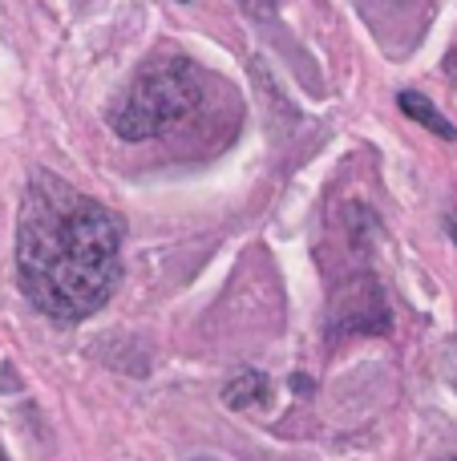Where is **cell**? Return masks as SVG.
I'll return each mask as SVG.
<instances>
[{"label":"cell","mask_w":457,"mask_h":461,"mask_svg":"<svg viewBox=\"0 0 457 461\" xmlns=\"http://www.w3.org/2000/svg\"><path fill=\"white\" fill-rule=\"evenodd\" d=\"M16 279L37 312L61 324L94 316L121 279V223L65 178L37 170L16 219Z\"/></svg>","instance_id":"cell-1"},{"label":"cell","mask_w":457,"mask_h":461,"mask_svg":"<svg viewBox=\"0 0 457 461\" xmlns=\"http://www.w3.org/2000/svg\"><path fill=\"white\" fill-rule=\"evenodd\" d=\"M202 102V77L183 53H154L110 105V130L121 142H150Z\"/></svg>","instance_id":"cell-2"},{"label":"cell","mask_w":457,"mask_h":461,"mask_svg":"<svg viewBox=\"0 0 457 461\" xmlns=\"http://www.w3.org/2000/svg\"><path fill=\"white\" fill-rule=\"evenodd\" d=\"M356 8L389 53H405L429 21V0H356Z\"/></svg>","instance_id":"cell-3"},{"label":"cell","mask_w":457,"mask_h":461,"mask_svg":"<svg viewBox=\"0 0 457 461\" xmlns=\"http://www.w3.org/2000/svg\"><path fill=\"white\" fill-rule=\"evenodd\" d=\"M401 110H405V118L421 122V126L434 130V134H437V138H445V142H453V138H457V130L442 118V110H437V105L429 102V97H421V94H413V89H405V94H401Z\"/></svg>","instance_id":"cell-4"},{"label":"cell","mask_w":457,"mask_h":461,"mask_svg":"<svg viewBox=\"0 0 457 461\" xmlns=\"http://www.w3.org/2000/svg\"><path fill=\"white\" fill-rule=\"evenodd\" d=\"M267 397V376L264 373H255V368H247V373H239L231 384L223 389V401L231 409H247V405H255V401H264Z\"/></svg>","instance_id":"cell-5"},{"label":"cell","mask_w":457,"mask_h":461,"mask_svg":"<svg viewBox=\"0 0 457 461\" xmlns=\"http://www.w3.org/2000/svg\"><path fill=\"white\" fill-rule=\"evenodd\" d=\"M183 5H186V0H183ZM239 5H243V13L255 16V21H272V16H275V0H239Z\"/></svg>","instance_id":"cell-6"},{"label":"cell","mask_w":457,"mask_h":461,"mask_svg":"<svg viewBox=\"0 0 457 461\" xmlns=\"http://www.w3.org/2000/svg\"><path fill=\"white\" fill-rule=\"evenodd\" d=\"M445 230H450V239L457 243V199L450 203V211H445Z\"/></svg>","instance_id":"cell-7"},{"label":"cell","mask_w":457,"mask_h":461,"mask_svg":"<svg viewBox=\"0 0 457 461\" xmlns=\"http://www.w3.org/2000/svg\"><path fill=\"white\" fill-rule=\"evenodd\" d=\"M445 77H450L453 86H457V49H453L450 57H445Z\"/></svg>","instance_id":"cell-8"},{"label":"cell","mask_w":457,"mask_h":461,"mask_svg":"<svg viewBox=\"0 0 457 461\" xmlns=\"http://www.w3.org/2000/svg\"><path fill=\"white\" fill-rule=\"evenodd\" d=\"M453 389H457V365H453Z\"/></svg>","instance_id":"cell-9"},{"label":"cell","mask_w":457,"mask_h":461,"mask_svg":"<svg viewBox=\"0 0 457 461\" xmlns=\"http://www.w3.org/2000/svg\"><path fill=\"white\" fill-rule=\"evenodd\" d=\"M0 461H4V454H0Z\"/></svg>","instance_id":"cell-10"}]
</instances>
